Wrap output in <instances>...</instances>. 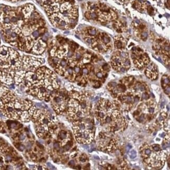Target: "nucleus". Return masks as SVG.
I'll use <instances>...</instances> for the list:
<instances>
[{"label":"nucleus","instance_id":"nucleus-1","mask_svg":"<svg viewBox=\"0 0 170 170\" xmlns=\"http://www.w3.org/2000/svg\"><path fill=\"white\" fill-rule=\"evenodd\" d=\"M44 8L51 22L60 29L73 28L78 18L74 0H37Z\"/></svg>","mask_w":170,"mask_h":170},{"label":"nucleus","instance_id":"nucleus-2","mask_svg":"<svg viewBox=\"0 0 170 170\" xmlns=\"http://www.w3.org/2000/svg\"><path fill=\"white\" fill-rule=\"evenodd\" d=\"M101 39L102 41L106 44L110 42V38L109 36H107V35H103L102 36H101Z\"/></svg>","mask_w":170,"mask_h":170},{"label":"nucleus","instance_id":"nucleus-3","mask_svg":"<svg viewBox=\"0 0 170 170\" xmlns=\"http://www.w3.org/2000/svg\"><path fill=\"white\" fill-rule=\"evenodd\" d=\"M88 33L91 36H95L96 35V30L94 29H88Z\"/></svg>","mask_w":170,"mask_h":170},{"label":"nucleus","instance_id":"nucleus-4","mask_svg":"<svg viewBox=\"0 0 170 170\" xmlns=\"http://www.w3.org/2000/svg\"><path fill=\"white\" fill-rule=\"evenodd\" d=\"M115 45L118 49H120L123 47V43L120 40H116L115 41Z\"/></svg>","mask_w":170,"mask_h":170},{"label":"nucleus","instance_id":"nucleus-5","mask_svg":"<svg viewBox=\"0 0 170 170\" xmlns=\"http://www.w3.org/2000/svg\"><path fill=\"white\" fill-rule=\"evenodd\" d=\"M59 138L61 139H64L66 138V132L64 131H61V132H60V134H59Z\"/></svg>","mask_w":170,"mask_h":170},{"label":"nucleus","instance_id":"nucleus-6","mask_svg":"<svg viewBox=\"0 0 170 170\" xmlns=\"http://www.w3.org/2000/svg\"><path fill=\"white\" fill-rule=\"evenodd\" d=\"M137 156V152L135 150H132V151H131L130 152V157L131 159H134Z\"/></svg>","mask_w":170,"mask_h":170},{"label":"nucleus","instance_id":"nucleus-7","mask_svg":"<svg viewBox=\"0 0 170 170\" xmlns=\"http://www.w3.org/2000/svg\"><path fill=\"white\" fill-rule=\"evenodd\" d=\"M72 144H70V143H68L67 145L65 146V149L66 151H68L71 148Z\"/></svg>","mask_w":170,"mask_h":170},{"label":"nucleus","instance_id":"nucleus-8","mask_svg":"<svg viewBox=\"0 0 170 170\" xmlns=\"http://www.w3.org/2000/svg\"><path fill=\"white\" fill-rule=\"evenodd\" d=\"M149 95H148L146 93H143L142 94V98L143 99H147L149 98Z\"/></svg>","mask_w":170,"mask_h":170},{"label":"nucleus","instance_id":"nucleus-9","mask_svg":"<svg viewBox=\"0 0 170 170\" xmlns=\"http://www.w3.org/2000/svg\"><path fill=\"white\" fill-rule=\"evenodd\" d=\"M130 65V61H129L128 59H127L125 62V65L126 66H129Z\"/></svg>","mask_w":170,"mask_h":170},{"label":"nucleus","instance_id":"nucleus-10","mask_svg":"<svg viewBox=\"0 0 170 170\" xmlns=\"http://www.w3.org/2000/svg\"><path fill=\"white\" fill-rule=\"evenodd\" d=\"M47 165L49 167V168L51 169V170H55V167L53 166L50 163H48Z\"/></svg>","mask_w":170,"mask_h":170},{"label":"nucleus","instance_id":"nucleus-11","mask_svg":"<svg viewBox=\"0 0 170 170\" xmlns=\"http://www.w3.org/2000/svg\"><path fill=\"white\" fill-rule=\"evenodd\" d=\"M112 118L110 116H107L105 119V121H106V123H110L112 121Z\"/></svg>","mask_w":170,"mask_h":170},{"label":"nucleus","instance_id":"nucleus-12","mask_svg":"<svg viewBox=\"0 0 170 170\" xmlns=\"http://www.w3.org/2000/svg\"><path fill=\"white\" fill-rule=\"evenodd\" d=\"M148 36V34L146 32H143V33L142 34V37L143 39H146L147 37Z\"/></svg>","mask_w":170,"mask_h":170},{"label":"nucleus","instance_id":"nucleus-13","mask_svg":"<svg viewBox=\"0 0 170 170\" xmlns=\"http://www.w3.org/2000/svg\"><path fill=\"white\" fill-rule=\"evenodd\" d=\"M66 65V61H65V60H62L61 61V66H65Z\"/></svg>","mask_w":170,"mask_h":170},{"label":"nucleus","instance_id":"nucleus-14","mask_svg":"<svg viewBox=\"0 0 170 170\" xmlns=\"http://www.w3.org/2000/svg\"><path fill=\"white\" fill-rule=\"evenodd\" d=\"M164 50L167 51H169V50H170V46L168 45H165V47H164Z\"/></svg>","mask_w":170,"mask_h":170},{"label":"nucleus","instance_id":"nucleus-15","mask_svg":"<svg viewBox=\"0 0 170 170\" xmlns=\"http://www.w3.org/2000/svg\"><path fill=\"white\" fill-rule=\"evenodd\" d=\"M153 148L154 151H158L160 150V148L157 146H153Z\"/></svg>","mask_w":170,"mask_h":170},{"label":"nucleus","instance_id":"nucleus-16","mask_svg":"<svg viewBox=\"0 0 170 170\" xmlns=\"http://www.w3.org/2000/svg\"><path fill=\"white\" fill-rule=\"evenodd\" d=\"M74 70H75L76 72L78 73L80 71V68L78 67V66H76V67L74 68Z\"/></svg>","mask_w":170,"mask_h":170},{"label":"nucleus","instance_id":"nucleus-17","mask_svg":"<svg viewBox=\"0 0 170 170\" xmlns=\"http://www.w3.org/2000/svg\"><path fill=\"white\" fill-rule=\"evenodd\" d=\"M164 92H165V93L166 94H169L170 93V87H168L166 89H165Z\"/></svg>","mask_w":170,"mask_h":170},{"label":"nucleus","instance_id":"nucleus-18","mask_svg":"<svg viewBox=\"0 0 170 170\" xmlns=\"http://www.w3.org/2000/svg\"><path fill=\"white\" fill-rule=\"evenodd\" d=\"M54 147L56 149H58L59 147V143L58 142H56V143H54Z\"/></svg>","mask_w":170,"mask_h":170},{"label":"nucleus","instance_id":"nucleus-19","mask_svg":"<svg viewBox=\"0 0 170 170\" xmlns=\"http://www.w3.org/2000/svg\"><path fill=\"white\" fill-rule=\"evenodd\" d=\"M120 56H121V57H124V58H126L127 55L126 53H125V52H121L120 53Z\"/></svg>","mask_w":170,"mask_h":170},{"label":"nucleus","instance_id":"nucleus-20","mask_svg":"<svg viewBox=\"0 0 170 170\" xmlns=\"http://www.w3.org/2000/svg\"><path fill=\"white\" fill-rule=\"evenodd\" d=\"M67 71H68V72L69 73V74H70V75H71V74H72L73 71L72 70V69H71V68H69V69H68Z\"/></svg>","mask_w":170,"mask_h":170},{"label":"nucleus","instance_id":"nucleus-21","mask_svg":"<svg viewBox=\"0 0 170 170\" xmlns=\"http://www.w3.org/2000/svg\"><path fill=\"white\" fill-rule=\"evenodd\" d=\"M73 53H72V50H69V52H68V57H71L72 56Z\"/></svg>","mask_w":170,"mask_h":170},{"label":"nucleus","instance_id":"nucleus-22","mask_svg":"<svg viewBox=\"0 0 170 170\" xmlns=\"http://www.w3.org/2000/svg\"><path fill=\"white\" fill-rule=\"evenodd\" d=\"M76 58L77 59H80L81 58V54H79V53H77V54H76Z\"/></svg>","mask_w":170,"mask_h":170},{"label":"nucleus","instance_id":"nucleus-23","mask_svg":"<svg viewBox=\"0 0 170 170\" xmlns=\"http://www.w3.org/2000/svg\"><path fill=\"white\" fill-rule=\"evenodd\" d=\"M103 69H104L105 70H109V67L108 65L106 64L105 65H104V66H103Z\"/></svg>","mask_w":170,"mask_h":170},{"label":"nucleus","instance_id":"nucleus-24","mask_svg":"<svg viewBox=\"0 0 170 170\" xmlns=\"http://www.w3.org/2000/svg\"><path fill=\"white\" fill-rule=\"evenodd\" d=\"M145 152L146 153L147 155H149L150 153H151V150L150 149H146L145 151Z\"/></svg>","mask_w":170,"mask_h":170},{"label":"nucleus","instance_id":"nucleus-25","mask_svg":"<svg viewBox=\"0 0 170 170\" xmlns=\"http://www.w3.org/2000/svg\"><path fill=\"white\" fill-rule=\"evenodd\" d=\"M37 146H39L40 148L44 149V146H42L40 143H39L38 142H37Z\"/></svg>","mask_w":170,"mask_h":170},{"label":"nucleus","instance_id":"nucleus-26","mask_svg":"<svg viewBox=\"0 0 170 170\" xmlns=\"http://www.w3.org/2000/svg\"><path fill=\"white\" fill-rule=\"evenodd\" d=\"M97 77L99 78H101L103 77V74L101 72L98 73L97 74Z\"/></svg>","mask_w":170,"mask_h":170},{"label":"nucleus","instance_id":"nucleus-27","mask_svg":"<svg viewBox=\"0 0 170 170\" xmlns=\"http://www.w3.org/2000/svg\"><path fill=\"white\" fill-rule=\"evenodd\" d=\"M69 165H70V166H73V165H74V161L71 160L70 162H69Z\"/></svg>","mask_w":170,"mask_h":170},{"label":"nucleus","instance_id":"nucleus-28","mask_svg":"<svg viewBox=\"0 0 170 170\" xmlns=\"http://www.w3.org/2000/svg\"><path fill=\"white\" fill-rule=\"evenodd\" d=\"M83 72L84 73H85V74H88V69H84L83 70Z\"/></svg>","mask_w":170,"mask_h":170},{"label":"nucleus","instance_id":"nucleus-29","mask_svg":"<svg viewBox=\"0 0 170 170\" xmlns=\"http://www.w3.org/2000/svg\"><path fill=\"white\" fill-rule=\"evenodd\" d=\"M164 82L166 84L169 83L170 80H169V79H165V80H164Z\"/></svg>","mask_w":170,"mask_h":170},{"label":"nucleus","instance_id":"nucleus-30","mask_svg":"<svg viewBox=\"0 0 170 170\" xmlns=\"http://www.w3.org/2000/svg\"><path fill=\"white\" fill-rule=\"evenodd\" d=\"M154 109L153 108H150L149 109V112L150 113H154Z\"/></svg>","mask_w":170,"mask_h":170},{"label":"nucleus","instance_id":"nucleus-31","mask_svg":"<svg viewBox=\"0 0 170 170\" xmlns=\"http://www.w3.org/2000/svg\"><path fill=\"white\" fill-rule=\"evenodd\" d=\"M131 148H132V146H129V145H128V146H126V149H127V151H129V150Z\"/></svg>","mask_w":170,"mask_h":170},{"label":"nucleus","instance_id":"nucleus-32","mask_svg":"<svg viewBox=\"0 0 170 170\" xmlns=\"http://www.w3.org/2000/svg\"><path fill=\"white\" fill-rule=\"evenodd\" d=\"M104 114L103 113H99V116L101 117V118H103V117H104Z\"/></svg>","mask_w":170,"mask_h":170},{"label":"nucleus","instance_id":"nucleus-33","mask_svg":"<svg viewBox=\"0 0 170 170\" xmlns=\"http://www.w3.org/2000/svg\"><path fill=\"white\" fill-rule=\"evenodd\" d=\"M140 89L141 91H143L145 90V88H144V87H143V86H140Z\"/></svg>","mask_w":170,"mask_h":170},{"label":"nucleus","instance_id":"nucleus-34","mask_svg":"<svg viewBox=\"0 0 170 170\" xmlns=\"http://www.w3.org/2000/svg\"><path fill=\"white\" fill-rule=\"evenodd\" d=\"M164 106V103H162L161 104V107L162 109H163Z\"/></svg>","mask_w":170,"mask_h":170},{"label":"nucleus","instance_id":"nucleus-35","mask_svg":"<svg viewBox=\"0 0 170 170\" xmlns=\"http://www.w3.org/2000/svg\"><path fill=\"white\" fill-rule=\"evenodd\" d=\"M121 71L122 72H125L126 71V69L124 68H122L121 69Z\"/></svg>","mask_w":170,"mask_h":170},{"label":"nucleus","instance_id":"nucleus-36","mask_svg":"<svg viewBox=\"0 0 170 170\" xmlns=\"http://www.w3.org/2000/svg\"><path fill=\"white\" fill-rule=\"evenodd\" d=\"M81 106H82V108H83V109H84L85 107H86V105H85V104H84V103H82V105H81Z\"/></svg>","mask_w":170,"mask_h":170},{"label":"nucleus","instance_id":"nucleus-37","mask_svg":"<svg viewBox=\"0 0 170 170\" xmlns=\"http://www.w3.org/2000/svg\"><path fill=\"white\" fill-rule=\"evenodd\" d=\"M135 102H138L139 101V98L138 97L135 98Z\"/></svg>","mask_w":170,"mask_h":170},{"label":"nucleus","instance_id":"nucleus-38","mask_svg":"<svg viewBox=\"0 0 170 170\" xmlns=\"http://www.w3.org/2000/svg\"><path fill=\"white\" fill-rule=\"evenodd\" d=\"M37 169L38 170H42V168H41V167H40V166H38Z\"/></svg>","mask_w":170,"mask_h":170},{"label":"nucleus","instance_id":"nucleus-39","mask_svg":"<svg viewBox=\"0 0 170 170\" xmlns=\"http://www.w3.org/2000/svg\"><path fill=\"white\" fill-rule=\"evenodd\" d=\"M10 1H11L12 2H17V1H20V0H10Z\"/></svg>","mask_w":170,"mask_h":170},{"label":"nucleus","instance_id":"nucleus-40","mask_svg":"<svg viewBox=\"0 0 170 170\" xmlns=\"http://www.w3.org/2000/svg\"><path fill=\"white\" fill-rule=\"evenodd\" d=\"M94 157L95 159H98L97 160H99V157H98V156H94Z\"/></svg>","mask_w":170,"mask_h":170},{"label":"nucleus","instance_id":"nucleus-41","mask_svg":"<svg viewBox=\"0 0 170 170\" xmlns=\"http://www.w3.org/2000/svg\"><path fill=\"white\" fill-rule=\"evenodd\" d=\"M167 109H168V110H169V106H168V107L167 106Z\"/></svg>","mask_w":170,"mask_h":170},{"label":"nucleus","instance_id":"nucleus-42","mask_svg":"<svg viewBox=\"0 0 170 170\" xmlns=\"http://www.w3.org/2000/svg\"><path fill=\"white\" fill-rule=\"evenodd\" d=\"M0 43H1V41H0Z\"/></svg>","mask_w":170,"mask_h":170}]
</instances>
